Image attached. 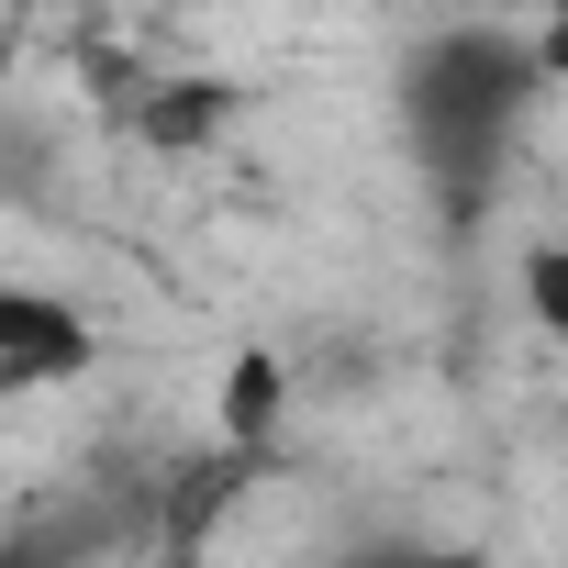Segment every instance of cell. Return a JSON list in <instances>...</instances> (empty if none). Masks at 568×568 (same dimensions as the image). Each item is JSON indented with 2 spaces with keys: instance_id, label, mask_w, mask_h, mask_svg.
Wrapping results in <instances>:
<instances>
[{
  "instance_id": "obj_1",
  "label": "cell",
  "mask_w": 568,
  "mask_h": 568,
  "mask_svg": "<svg viewBox=\"0 0 568 568\" xmlns=\"http://www.w3.org/2000/svg\"><path fill=\"white\" fill-rule=\"evenodd\" d=\"M546 90H557L546 34L457 23V34L413 45V68H402V134H413V156H424L446 223H479V212H490V190H501V168H513V134H524V112H535Z\"/></svg>"
},
{
  "instance_id": "obj_4",
  "label": "cell",
  "mask_w": 568,
  "mask_h": 568,
  "mask_svg": "<svg viewBox=\"0 0 568 568\" xmlns=\"http://www.w3.org/2000/svg\"><path fill=\"white\" fill-rule=\"evenodd\" d=\"M256 457H267V446H234V435H223L212 457H190V468L168 479V513H156V524H168L179 546H201V535L223 524V501H234V490L256 479Z\"/></svg>"
},
{
  "instance_id": "obj_6",
  "label": "cell",
  "mask_w": 568,
  "mask_h": 568,
  "mask_svg": "<svg viewBox=\"0 0 568 568\" xmlns=\"http://www.w3.org/2000/svg\"><path fill=\"white\" fill-rule=\"evenodd\" d=\"M524 302H535V324H546L557 357H568V234H557V245H524Z\"/></svg>"
},
{
  "instance_id": "obj_2",
  "label": "cell",
  "mask_w": 568,
  "mask_h": 568,
  "mask_svg": "<svg viewBox=\"0 0 568 568\" xmlns=\"http://www.w3.org/2000/svg\"><path fill=\"white\" fill-rule=\"evenodd\" d=\"M101 112L123 123V134H145L156 156H201L223 123H234V90L223 79H179V68H123V57H101Z\"/></svg>"
},
{
  "instance_id": "obj_5",
  "label": "cell",
  "mask_w": 568,
  "mask_h": 568,
  "mask_svg": "<svg viewBox=\"0 0 568 568\" xmlns=\"http://www.w3.org/2000/svg\"><path fill=\"white\" fill-rule=\"evenodd\" d=\"M278 402H291V379H278V357H267V346H245V357L223 368V435H234V446H267Z\"/></svg>"
},
{
  "instance_id": "obj_7",
  "label": "cell",
  "mask_w": 568,
  "mask_h": 568,
  "mask_svg": "<svg viewBox=\"0 0 568 568\" xmlns=\"http://www.w3.org/2000/svg\"><path fill=\"white\" fill-rule=\"evenodd\" d=\"M346 568H468V557H435V546H368V557H346Z\"/></svg>"
},
{
  "instance_id": "obj_3",
  "label": "cell",
  "mask_w": 568,
  "mask_h": 568,
  "mask_svg": "<svg viewBox=\"0 0 568 568\" xmlns=\"http://www.w3.org/2000/svg\"><path fill=\"white\" fill-rule=\"evenodd\" d=\"M79 368H90V313H79V302H57V291H0V390L34 402V390H57V379H79Z\"/></svg>"
}]
</instances>
